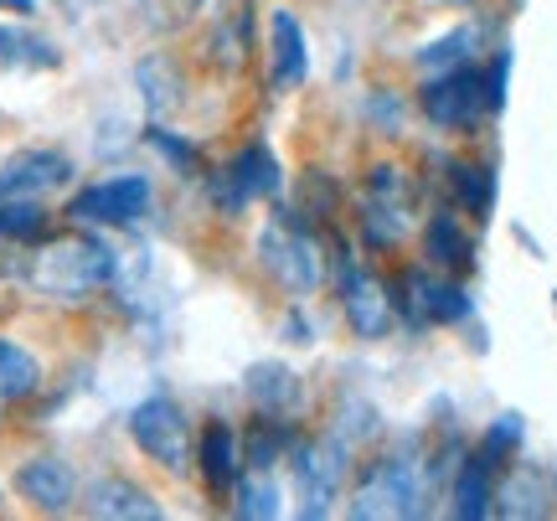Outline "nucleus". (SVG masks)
<instances>
[{"label":"nucleus","instance_id":"obj_23","mask_svg":"<svg viewBox=\"0 0 557 521\" xmlns=\"http://www.w3.org/2000/svg\"><path fill=\"white\" fill-rule=\"evenodd\" d=\"M480 41L475 26H459V32H449V37L429 41L423 52H418V67L423 73H444V67H465V58H470V47Z\"/></svg>","mask_w":557,"mask_h":521},{"label":"nucleus","instance_id":"obj_25","mask_svg":"<svg viewBox=\"0 0 557 521\" xmlns=\"http://www.w3.org/2000/svg\"><path fill=\"white\" fill-rule=\"evenodd\" d=\"M449 176H455L459 201H465L475 218H485V212H491V197H496V181H491V171H485V165H455Z\"/></svg>","mask_w":557,"mask_h":521},{"label":"nucleus","instance_id":"obj_2","mask_svg":"<svg viewBox=\"0 0 557 521\" xmlns=\"http://www.w3.org/2000/svg\"><path fill=\"white\" fill-rule=\"evenodd\" d=\"M423 511V470L413 455H387L357 481L351 517L361 521H408Z\"/></svg>","mask_w":557,"mask_h":521},{"label":"nucleus","instance_id":"obj_18","mask_svg":"<svg viewBox=\"0 0 557 521\" xmlns=\"http://www.w3.org/2000/svg\"><path fill=\"white\" fill-rule=\"evenodd\" d=\"M58 47L26 26H0V67H16V73H41V67H58Z\"/></svg>","mask_w":557,"mask_h":521},{"label":"nucleus","instance_id":"obj_12","mask_svg":"<svg viewBox=\"0 0 557 521\" xmlns=\"http://www.w3.org/2000/svg\"><path fill=\"white\" fill-rule=\"evenodd\" d=\"M403 289H408V295H403V310L423 325H449V321H465V315H470V295H465L459 284L429 274V269L408 274Z\"/></svg>","mask_w":557,"mask_h":521},{"label":"nucleus","instance_id":"obj_22","mask_svg":"<svg viewBox=\"0 0 557 521\" xmlns=\"http://www.w3.org/2000/svg\"><path fill=\"white\" fill-rule=\"evenodd\" d=\"M248 393H253V402H259L263 413H278V408H289L295 402V372L289 367H253L248 372Z\"/></svg>","mask_w":557,"mask_h":521},{"label":"nucleus","instance_id":"obj_20","mask_svg":"<svg viewBox=\"0 0 557 521\" xmlns=\"http://www.w3.org/2000/svg\"><path fill=\"white\" fill-rule=\"evenodd\" d=\"M37 387H41L37 357H32L26 346H16V342H5V336H0V398L21 402V398H32Z\"/></svg>","mask_w":557,"mask_h":521},{"label":"nucleus","instance_id":"obj_17","mask_svg":"<svg viewBox=\"0 0 557 521\" xmlns=\"http://www.w3.org/2000/svg\"><path fill=\"white\" fill-rule=\"evenodd\" d=\"M491 475H496V470H491V464L480 460H465L459 464V475H455V517L459 521H480V517H491V511H496V485H491Z\"/></svg>","mask_w":557,"mask_h":521},{"label":"nucleus","instance_id":"obj_16","mask_svg":"<svg viewBox=\"0 0 557 521\" xmlns=\"http://www.w3.org/2000/svg\"><path fill=\"white\" fill-rule=\"evenodd\" d=\"M429 263H434L438 274L449 269V274H465L470 263H475V243H470V233L455 222V212H438L434 222H429Z\"/></svg>","mask_w":557,"mask_h":521},{"label":"nucleus","instance_id":"obj_13","mask_svg":"<svg viewBox=\"0 0 557 521\" xmlns=\"http://www.w3.org/2000/svg\"><path fill=\"white\" fill-rule=\"evenodd\" d=\"M16 491L37 506V511H67L73 496H78V481H73V470L62 460L41 455V460H26L16 470Z\"/></svg>","mask_w":557,"mask_h":521},{"label":"nucleus","instance_id":"obj_6","mask_svg":"<svg viewBox=\"0 0 557 521\" xmlns=\"http://www.w3.org/2000/svg\"><path fill=\"white\" fill-rule=\"evenodd\" d=\"M129 434H135V444L150 455L156 464H165V470H186L191 464V429H186V413H181L171 398H145L129 413Z\"/></svg>","mask_w":557,"mask_h":521},{"label":"nucleus","instance_id":"obj_10","mask_svg":"<svg viewBox=\"0 0 557 521\" xmlns=\"http://www.w3.org/2000/svg\"><path fill=\"white\" fill-rule=\"evenodd\" d=\"M73 181V161L62 150H47V145H32V150H16L0 161V197H52Z\"/></svg>","mask_w":557,"mask_h":521},{"label":"nucleus","instance_id":"obj_28","mask_svg":"<svg viewBox=\"0 0 557 521\" xmlns=\"http://www.w3.org/2000/svg\"><path fill=\"white\" fill-rule=\"evenodd\" d=\"M0 5H5V11H21V16H32V11H37V0H0Z\"/></svg>","mask_w":557,"mask_h":521},{"label":"nucleus","instance_id":"obj_15","mask_svg":"<svg viewBox=\"0 0 557 521\" xmlns=\"http://www.w3.org/2000/svg\"><path fill=\"white\" fill-rule=\"evenodd\" d=\"M88 511L94 517H114V521H156L160 501L150 491H139L135 481H99L88 491Z\"/></svg>","mask_w":557,"mask_h":521},{"label":"nucleus","instance_id":"obj_5","mask_svg":"<svg viewBox=\"0 0 557 521\" xmlns=\"http://www.w3.org/2000/svg\"><path fill=\"white\" fill-rule=\"evenodd\" d=\"M485 109H491L485 73H475L470 62H465V67L429 73V83H423V114H429L438 129H470Z\"/></svg>","mask_w":557,"mask_h":521},{"label":"nucleus","instance_id":"obj_24","mask_svg":"<svg viewBox=\"0 0 557 521\" xmlns=\"http://www.w3.org/2000/svg\"><path fill=\"white\" fill-rule=\"evenodd\" d=\"M238 517H248V521L278 517V485L269 481V470H253V475L238 481Z\"/></svg>","mask_w":557,"mask_h":521},{"label":"nucleus","instance_id":"obj_3","mask_svg":"<svg viewBox=\"0 0 557 521\" xmlns=\"http://www.w3.org/2000/svg\"><path fill=\"white\" fill-rule=\"evenodd\" d=\"M259 248H263V263H269L289 289H299V295L325 284V248H320V238L299 218H274L263 227Z\"/></svg>","mask_w":557,"mask_h":521},{"label":"nucleus","instance_id":"obj_14","mask_svg":"<svg viewBox=\"0 0 557 521\" xmlns=\"http://www.w3.org/2000/svg\"><path fill=\"white\" fill-rule=\"evenodd\" d=\"M274 62H269V83H274L278 94H289L305 83L310 73V58H305V32H299V21L289 11H274Z\"/></svg>","mask_w":557,"mask_h":521},{"label":"nucleus","instance_id":"obj_19","mask_svg":"<svg viewBox=\"0 0 557 521\" xmlns=\"http://www.w3.org/2000/svg\"><path fill=\"white\" fill-rule=\"evenodd\" d=\"M201 475L212 491H227L238 475V434L227 423H207L201 429Z\"/></svg>","mask_w":557,"mask_h":521},{"label":"nucleus","instance_id":"obj_7","mask_svg":"<svg viewBox=\"0 0 557 521\" xmlns=\"http://www.w3.org/2000/svg\"><path fill=\"white\" fill-rule=\"evenodd\" d=\"M150 181L145 176H114V181H94V186H83L78 197H73V218L78 222H99V227H129L150 212Z\"/></svg>","mask_w":557,"mask_h":521},{"label":"nucleus","instance_id":"obj_9","mask_svg":"<svg viewBox=\"0 0 557 521\" xmlns=\"http://www.w3.org/2000/svg\"><path fill=\"white\" fill-rule=\"evenodd\" d=\"M278 156L269 150V145H248V150H238V161H227L218 171V181H212V197H218L222 212H238L243 201L253 197H274L278 191Z\"/></svg>","mask_w":557,"mask_h":521},{"label":"nucleus","instance_id":"obj_4","mask_svg":"<svg viewBox=\"0 0 557 521\" xmlns=\"http://www.w3.org/2000/svg\"><path fill=\"white\" fill-rule=\"evenodd\" d=\"M418 212V186L408 171L398 165H377L367 176V191H361V222H367V238L372 243H398L408 227H413Z\"/></svg>","mask_w":557,"mask_h":521},{"label":"nucleus","instance_id":"obj_1","mask_svg":"<svg viewBox=\"0 0 557 521\" xmlns=\"http://www.w3.org/2000/svg\"><path fill=\"white\" fill-rule=\"evenodd\" d=\"M26 284L47 300H88L114 284V248L94 233H67L37 248L26 263Z\"/></svg>","mask_w":557,"mask_h":521},{"label":"nucleus","instance_id":"obj_27","mask_svg":"<svg viewBox=\"0 0 557 521\" xmlns=\"http://www.w3.org/2000/svg\"><path fill=\"white\" fill-rule=\"evenodd\" d=\"M201 11V0H139V16L160 26V32H171V26H186V21Z\"/></svg>","mask_w":557,"mask_h":521},{"label":"nucleus","instance_id":"obj_26","mask_svg":"<svg viewBox=\"0 0 557 521\" xmlns=\"http://www.w3.org/2000/svg\"><path fill=\"white\" fill-rule=\"evenodd\" d=\"M517 444H521V419H517V413H506V419L485 434V444H480V460L491 464V470H500V464H506V455H511Z\"/></svg>","mask_w":557,"mask_h":521},{"label":"nucleus","instance_id":"obj_8","mask_svg":"<svg viewBox=\"0 0 557 521\" xmlns=\"http://www.w3.org/2000/svg\"><path fill=\"white\" fill-rule=\"evenodd\" d=\"M341 481H346V444L320 439L295 449V485H299V517H325L331 501L341 496Z\"/></svg>","mask_w":557,"mask_h":521},{"label":"nucleus","instance_id":"obj_21","mask_svg":"<svg viewBox=\"0 0 557 521\" xmlns=\"http://www.w3.org/2000/svg\"><path fill=\"white\" fill-rule=\"evenodd\" d=\"M47 233V212L37 197H0V238L5 243H37Z\"/></svg>","mask_w":557,"mask_h":521},{"label":"nucleus","instance_id":"obj_11","mask_svg":"<svg viewBox=\"0 0 557 521\" xmlns=\"http://www.w3.org/2000/svg\"><path fill=\"white\" fill-rule=\"evenodd\" d=\"M341 300H346L351 331L367 336V342H382V336L393 331V321H398V305H393L387 284H382L372 269H346V274H341Z\"/></svg>","mask_w":557,"mask_h":521}]
</instances>
